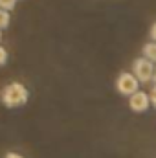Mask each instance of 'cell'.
Wrapping results in <instances>:
<instances>
[{"instance_id": "4fadbf2b", "label": "cell", "mask_w": 156, "mask_h": 158, "mask_svg": "<svg viewBox=\"0 0 156 158\" xmlns=\"http://www.w3.org/2000/svg\"><path fill=\"white\" fill-rule=\"evenodd\" d=\"M0 40H2V30H0Z\"/></svg>"}, {"instance_id": "8992f818", "label": "cell", "mask_w": 156, "mask_h": 158, "mask_svg": "<svg viewBox=\"0 0 156 158\" xmlns=\"http://www.w3.org/2000/svg\"><path fill=\"white\" fill-rule=\"evenodd\" d=\"M9 26V11L0 7V30H6Z\"/></svg>"}, {"instance_id": "6da1fadb", "label": "cell", "mask_w": 156, "mask_h": 158, "mask_svg": "<svg viewBox=\"0 0 156 158\" xmlns=\"http://www.w3.org/2000/svg\"><path fill=\"white\" fill-rule=\"evenodd\" d=\"M0 99H2V103H4L7 109H17V107H22V105L28 103L30 92H28V88H26L22 83L13 81V83H9V85L4 86Z\"/></svg>"}, {"instance_id": "8fae6325", "label": "cell", "mask_w": 156, "mask_h": 158, "mask_svg": "<svg viewBox=\"0 0 156 158\" xmlns=\"http://www.w3.org/2000/svg\"><path fill=\"white\" fill-rule=\"evenodd\" d=\"M4 158H24V156H22V155H18V153H13V151H11V153H7Z\"/></svg>"}, {"instance_id": "ba28073f", "label": "cell", "mask_w": 156, "mask_h": 158, "mask_svg": "<svg viewBox=\"0 0 156 158\" xmlns=\"http://www.w3.org/2000/svg\"><path fill=\"white\" fill-rule=\"evenodd\" d=\"M7 63V50L4 46H0V66H4Z\"/></svg>"}, {"instance_id": "5b68a950", "label": "cell", "mask_w": 156, "mask_h": 158, "mask_svg": "<svg viewBox=\"0 0 156 158\" xmlns=\"http://www.w3.org/2000/svg\"><path fill=\"white\" fill-rule=\"evenodd\" d=\"M142 53H143V57H147L149 61H153V63L156 64V42L154 40L147 42V44L142 48Z\"/></svg>"}, {"instance_id": "7c38bea8", "label": "cell", "mask_w": 156, "mask_h": 158, "mask_svg": "<svg viewBox=\"0 0 156 158\" xmlns=\"http://www.w3.org/2000/svg\"><path fill=\"white\" fill-rule=\"evenodd\" d=\"M153 83H156V66H154V76H153Z\"/></svg>"}, {"instance_id": "277c9868", "label": "cell", "mask_w": 156, "mask_h": 158, "mask_svg": "<svg viewBox=\"0 0 156 158\" xmlns=\"http://www.w3.org/2000/svg\"><path fill=\"white\" fill-rule=\"evenodd\" d=\"M149 105H151V98L143 90H138L132 96H129V107H130L132 112H138V114L140 112H145L149 109Z\"/></svg>"}, {"instance_id": "3957f363", "label": "cell", "mask_w": 156, "mask_h": 158, "mask_svg": "<svg viewBox=\"0 0 156 158\" xmlns=\"http://www.w3.org/2000/svg\"><path fill=\"white\" fill-rule=\"evenodd\" d=\"M116 90L121 96H132L140 90V81L130 72H121L116 79Z\"/></svg>"}, {"instance_id": "9c48e42d", "label": "cell", "mask_w": 156, "mask_h": 158, "mask_svg": "<svg viewBox=\"0 0 156 158\" xmlns=\"http://www.w3.org/2000/svg\"><path fill=\"white\" fill-rule=\"evenodd\" d=\"M149 98H151V105L156 109V83L151 86V92H149Z\"/></svg>"}, {"instance_id": "7a4b0ae2", "label": "cell", "mask_w": 156, "mask_h": 158, "mask_svg": "<svg viewBox=\"0 0 156 158\" xmlns=\"http://www.w3.org/2000/svg\"><path fill=\"white\" fill-rule=\"evenodd\" d=\"M154 63L153 61H149L147 57H138V59H134V63H132V72H134V76L138 77L140 83H151L153 81V76H154Z\"/></svg>"}, {"instance_id": "52a82bcc", "label": "cell", "mask_w": 156, "mask_h": 158, "mask_svg": "<svg viewBox=\"0 0 156 158\" xmlns=\"http://www.w3.org/2000/svg\"><path fill=\"white\" fill-rule=\"evenodd\" d=\"M15 6H17V0H0V7L2 9L11 11V9H15Z\"/></svg>"}, {"instance_id": "30bf717a", "label": "cell", "mask_w": 156, "mask_h": 158, "mask_svg": "<svg viewBox=\"0 0 156 158\" xmlns=\"http://www.w3.org/2000/svg\"><path fill=\"white\" fill-rule=\"evenodd\" d=\"M149 35H151V40H154V42H156V22L151 26V30H149Z\"/></svg>"}]
</instances>
